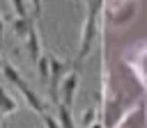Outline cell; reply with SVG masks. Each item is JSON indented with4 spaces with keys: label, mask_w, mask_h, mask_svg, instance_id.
Segmentation results:
<instances>
[{
    "label": "cell",
    "mask_w": 147,
    "mask_h": 128,
    "mask_svg": "<svg viewBox=\"0 0 147 128\" xmlns=\"http://www.w3.org/2000/svg\"><path fill=\"white\" fill-rule=\"evenodd\" d=\"M147 98L145 89L136 80V75L129 71V66L122 62V57L108 69L106 85H103V128H113L124 114H129L138 103Z\"/></svg>",
    "instance_id": "1"
},
{
    "label": "cell",
    "mask_w": 147,
    "mask_h": 128,
    "mask_svg": "<svg viewBox=\"0 0 147 128\" xmlns=\"http://www.w3.org/2000/svg\"><path fill=\"white\" fill-rule=\"evenodd\" d=\"M138 0H103L106 21L113 27H124L138 16Z\"/></svg>",
    "instance_id": "2"
},
{
    "label": "cell",
    "mask_w": 147,
    "mask_h": 128,
    "mask_svg": "<svg viewBox=\"0 0 147 128\" xmlns=\"http://www.w3.org/2000/svg\"><path fill=\"white\" fill-rule=\"evenodd\" d=\"M122 62L129 66V71L136 75V80L147 94V41L129 46V50H124L122 55Z\"/></svg>",
    "instance_id": "3"
},
{
    "label": "cell",
    "mask_w": 147,
    "mask_h": 128,
    "mask_svg": "<svg viewBox=\"0 0 147 128\" xmlns=\"http://www.w3.org/2000/svg\"><path fill=\"white\" fill-rule=\"evenodd\" d=\"M113 128H147V103H138L129 114H124Z\"/></svg>",
    "instance_id": "4"
},
{
    "label": "cell",
    "mask_w": 147,
    "mask_h": 128,
    "mask_svg": "<svg viewBox=\"0 0 147 128\" xmlns=\"http://www.w3.org/2000/svg\"><path fill=\"white\" fill-rule=\"evenodd\" d=\"M67 89V103H71V98H74V91H76V73H69V78L64 80V87H62V91Z\"/></svg>",
    "instance_id": "5"
},
{
    "label": "cell",
    "mask_w": 147,
    "mask_h": 128,
    "mask_svg": "<svg viewBox=\"0 0 147 128\" xmlns=\"http://www.w3.org/2000/svg\"><path fill=\"white\" fill-rule=\"evenodd\" d=\"M46 123H48V126H51V128H57V126H55V123H53V119H51V117H46Z\"/></svg>",
    "instance_id": "6"
},
{
    "label": "cell",
    "mask_w": 147,
    "mask_h": 128,
    "mask_svg": "<svg viewBox=\"0 0 147 128\" xmlns=\"http://www.w3.org/2000/svg\"><path fill=\"white\" fill-rule=\"evenodd\" d=\"M145 103H147V98H145Z\"/></svg>",
    "instance_id": "7"
}]
</instances>
